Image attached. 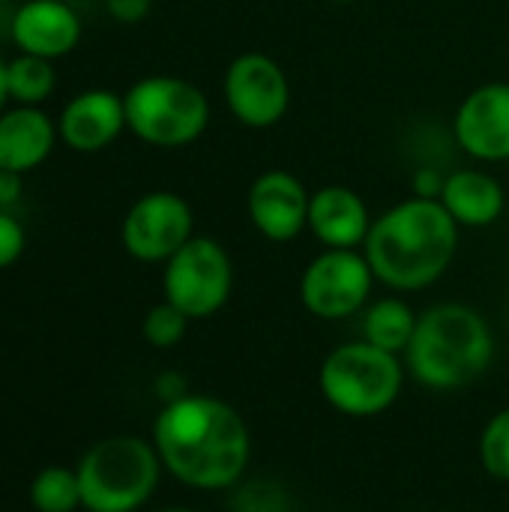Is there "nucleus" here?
Instances as JSON below:
<instances>
[{
    "instance_id": "f8f14e48",
    "label": "nucleus",
    "mask_w": 509,
    "mask_h": 512,
    "mask_svg": "<svg viewBox=\"0 0 509 512\" xmlns=\"http://www.w3.org/2000/svg\"><path fill=\"white\" fill-rule=\"evenodd\" d=\"M309 198L306 183L285 171H261L246 192V213L252 228L270 243H291L309 228Z\"/></svg>"
},
{
    "instance_id": "bb28decb",
    "label": "nucleus",
    "mask_w": 509,
    "mask_h": 512,
    "mask_svg": "<svg viewBox=\"0 0 509 512\" xmlns=\"http://www.w3.org/2000/svg\"><path fill=\"white\" fill-rule=\"evenodd\" d=\"M21 177L15 171H0V207H9L21 198Z\"/></svg>"
},
{
    "instance_id": "c85d7f7f",
    "label": "nucleus",
    "mask_w": 509,
    "mask_h": 512,
    "mask_svg": "<svg viewBox=\"0 0 509 512\" xmlns=\"http://www.w3.org/2000/svg\"><path fill=\"white\" fill-rule=\"evenodd\" d=\"M330 3H336V6H354V3H360V0H330Z\"/></svg>"
},
{
    "instance_id": "20e7f679",
    "label": "nucleus",
    "mask_w": 509,
    "mask_h": 512,
    "mask_svg": "<svg viewBox=\"0 0 509 512\" xmlns=\"http://www.w3.org/2000/svg\"><path fill=\"white\" fill-rule=\"evenodd\" d=\"M87 512H135L156 492L162 459L153 441L114 435L96 441L75 468Z\"/></svg>"
},
{
    "instance_id": "4468645a",
    "label": "nucleus",
    "mask_w": 509,
    "mask_h": 512,
    "mask_svg": "<svg viewBox=\"0 0 509 512\" xmlns=\"http://www.w3.org/2000/svg\"><path fill=\"white\" fill-rule=\"evenodd\" d=\"M375 216L363 195L342 183H327L309 198V228L324 249H363Z\"/></svg>"
},
{
    "instance_id": "ddd939ff",
    "label": "nucleus",
    "mask_w": 509,
    "mask_h": 512,
    "mask_svg": "<svg viewBox=\"0 0 509 512\" xmlns=\"http://www.w3.org/2000/svg\"><path fill=\"white\" fill-rule=\"evenodd\" d=\"M123 129H126L123 96L105 87L75 93L63 105L57 120L60 141L75 153H99L111 147Z\"/></svg>"
},
{
    "instance_id": "a878e982",
    "label": "nucleus",
    "mask_w": 509,
    "mask_h": 512,
    "mask_svg": "<svg viewBox=\"0 0 509 512\" xmlns=\"http://www.w3.org/2000/svg\"><path fill=\"white\" fill-rule=\"evenodd\" d=\"M156 393L162 396V402H177L183 396H189V387H186V378H180L177 372H165L159 381H156Z\"/></svg>"
},
{
    "instance_id": "a211bd4d",
    "label": "nucleus",
    "mask_w": 509,
    "mask_h": 512,
    "mask_svg": "<svg viewBox=\"0 0 509 512\" xmlns=\"http://www.w3.org/2000/svg\"><path fill=\"white\" fill-rule=\"evenodd\" d=\"M417 318L420 312H414L411 303H405L399 294L369 300V306L360 312V339L402 357L417 330Z\"/></svg>"
},
{
    "instance_id": "6ab92c4d",
    "label": "nucleus",
    "mask_w": 509,
    "mask_h": 512,
    "mask_svg": "<svg viewBox=\"0 0 509 512\" xmlns=\"http://www.w3.org/2000/svg\"><path fill=\"white\" fill-rule=\"evenodd\" d=\"M6 87H9V99L15 105L39 108L54 93L57 72H54L51 60L18 51V57H12L6 63Z\"/></svg>"
},
{
    "instance_id": "2f4dec72",
    "label": "nucleus",
    "mask_w": 509,
    "mask_h": 512,
    "mask_svg": "<svg viewBox=\"0 0 509 512\" xmlns=\"http://www.w3.org/2000/svg\"><path fill=\"white\" fill-rule=\"evenodd\" d=\"M507 3H509V0H507Z\"/></svg>"
},
{
    "instance_id": "2eb2a0df",
    "label": "nucleus",
    "mask_w": 509,
    "mask_h": 512,
    "mask_svg": "<svg viewBox=\"0 0 509 512\" xmlns=\"http://www.w3.org/2000/svg\"><path fill=\"white\" fill-rule=\"evenodd\" d=\"M9 33L21 54L57 60L81 42V18L63 0H27L15 9Z\"/></svg>"
},
{
    "instance_id": "423d86ee",
    "label": "nucleus",
    "mask_w": 509,
    "mask_h": 512,
    "mask_svg": "<svg viewBox=\"0 0 509 512\" xmlns=\"http://www.w3.org/2000/svg\"><path fill=\"white\" fill-rule=\"evenodd\" d=\"M321 396L345 417H378L396 405L405 387L399 354L381 351L363 339L333 348L318 372Z\"/></svg>"
},
{
    "instance_id": "39448f33",
    "label": "nucleus",
    "mask_w": 509,
    "mask_h": 512,
    "mask_svg": "<svg viewBox=\"0 0 509 512\" xmlns=\"http://www.w3.org/2000/svg\"><path fill=\"white\" fill-rule=\"evenodd\" d=\"M126 129L159 150L195 144L210 126L207 93L180 75H144L123 93Z\"/></svg>"
},
{
    "instance_id": "f3484780",
    "label": "nucleus",
    "mask_w": 509,
    "mask_h": 512,
    "mask_svg": "<svg viewBox=\"0 0 509 512\" xmlns=\"http://www.w3.org/2000/svg\"><path fill=\"white\" fill-rule=\"evenodd\" d=\"M441 204L459 228H489L504 216L507 192L501 180L483 168H456L447 174Z\"/></svg>"
},
{
    "instance_id": "4be33fe9",
    "label": "nucleus",
    "mask_w": 509,
    "mask_h": 512,
    "mask_svg": "<svg viewBox=\"0 0 509 512\" xmlns=\"http://www.w3.org/2000/svg\"><path fill=\"white\" fill-rule=\"evenodd\" d=\"M186 330H189V318L168 300L150 306L141 324V333L153 348H174L186 336Z\"/></svg>"
},
{
    "instance_id": "6e6552de",
    "label": "nucleus",
    "mask_w": 509,
    "mask_h": 512,
    "mask_svg": "<svg viewBox=\"0 0 509 512\" xmlns=\"http://www.w3.org/2000/svg\"><path fill=\"white\" fill-rule=\"evenodd\" d=\"M375 282L363 249H324L300 276V303L312 318L345 321L369 306Z\"/></svg>"
},
{
    "instance_id": "b1692460",
    "label": "nucleus",
    "mask_w": 509,
    "mask_h": 512,
    "mask_svg": "<svg viewBox=\"0 0 509 512\" xmlns=\"http://www.w3.org/2000/svg\"><path fill=\"white\" fill-rule=\"evenodd\" d=\"M444 183H447V174L438 165H420L411 174V195L429 198V201H441Z\"/></svg>"
},
{
    "instance_id": "0eeeda50",
    "label": "nucleus",
    "mask_w": 509,
    "mask_h": 512,
    "mask_svg": "<svg viewBox=\"0 0 509 512\" xmlns=\"http://www.w3.org/2000/svg\"><path fill=\"white\" fill-rule=\"evenodd\" d=\"M162 267V300L177 306L189 321L213 318L231 300L234 261L213 237L195 234Z\"/></svg>"
},
{
    "instance_id": "f03ea898",
    "label": "nucleus",
    "mask_w": 509,
    "mask_h": 512,
    "mask_svg": "<svg viewBox=\"0 0 509 512\" xmlns=\"http://www.w3.org/2000/svg\"><path fill=\"white\" fill-rule=\"evenodd\" d=\"M462 228L441 201L408 195L375 216L363 255L381 285L396 294L432 288L459 255Z\"/></svg>"
},
{
    "instance_id": "9b49d317",
    "label": "nucleus",
    "mask_w": 509,
    "mask_h": 512,
    "mask_svg": "<svg viewBox=\"0 0 509 512\" xmlns=\"http://www.w3.org/2000/svg\"><path fill=\"white\" fill-rule=\"evenodd\" d=\"M453 138L462 153L483 165L509 159V81L474 87L453 114Z\"/></svg>"
},
{
    "instance_id": "c756f323",
    "label": "nucleus",
    "mask_w": 509,
    "mask_h": 512,
    "mask_svg": "<svg viewBox=\"0 0 509 512\" xmlns=\"http://www.w3.org/2000/svg\"><path fill=\"white\" fill-rule=\"evenodd\" d=\"M159 512H195V510H186V507H174V510H159Z\"/></svg>"
},
{
    "instance_id": "412c9836",
    "label": "nucleus",
    "mask_w": 509,
    "mask_h": 512,
    "mask_svg": "<svg viewBox=\"0 0 509 512\" xmlns=\"http://www.w3.org/2000/svg\"><path fill=\"white\" fill-rule=\"evenodd\" d=\"M480 462L483 471L501 483H509V408L489 417L480 435Z\"/></svg>"
},
{
    "instance_id": "5701e85b",
    "label": "nucleus",
    "mask_w": 509,
    "mask_h": 512,
    "mask_svg": "<svg viewBox=\"0 0 509 512\" xmlns=\"http://www.w3.org/2000/svg\"><path fill=\"white\" fill-rule=\"evenodd\" d=\"M24 243H27V237H24L21 222L15 216H9L6 210H0V270L12 267L21 258Z\"/></svg>"
},
{
    "instance_id": "aec40b11",
    "label": "nucleus",
    "mask_w": 509,
    "mask_h": 512,
    "mask_svg": "<svg viewBox=\"0 0 509 512\" xmlns=\"http://www.w3.org/2000/svg\"><path fill=\"white\" fill-rule=\"evenodd\" d=\"M30 504L36 512H75L81 507V483L69 468H45L30 483Z\"/></svg>"
},
{
    "instance_id": "393cba45",
    "label": "nucleus",
    "mask_w": 509,
    "mask_h": 512,
    "mask_svg": "<svg viewBox=\"0 0 509 512\" xmlns=\"http://www.w3.org/2000/svg\"><path fill=\"white\" fill-rule=\"evenodd\" d=\"M153 0H105V12L117 24H141L150 15Z\"/></svg>"
},
{
    "instance_id": "1a4fd4ad",
    "label": "nucleus",
    "mask_w": 509,
    "mask_h": 512,
    "mask_svg": "<svg viewBox=\"0 0 509 512\" xmlns=\"http://www.w3.org/2000/svg\"><path fill=\"white\" fill-rule=\"evenodd\" d=\"M222 96L240 126L273 129L291 108V78L276 57L264 51H243L225 69Z\"/></svg>"
},
{
    "instance_id": "f257e3e1",
    "label": "nucleus",
    "mask_w": 509,
    "mask_h": 512,
    "mask_svg": "<svg viewBox=\"0 0 509 512\" xmlns=\"http://www.w3.org/2000/svg\"><path fill=\"white\" fill-rule=\"evenodd\" d=\"M153 447L174 480L201 492L237 486L252 456L249 426L240 411L198 393L162 405L153 423Z\"/></svg>"
},
{
    "instance_id": "7c9ffc66",
    "label": "nucleus",
    "mask_w": 509,
    "mask_h": 512,
    "mask_svg": "<svg viewBox=\"0 0 509 512\" xmlns=\"http://www.w3.org/2000/svg\"><path fill=\"white\" fill-rule=\"evenodd\" d=\"M0 3H6V0H0Z\"/></svg>"
},
{
    "instance_id": "cd10ccee",
    "label": "nucleus",
    "mask_w": 509,
    "mask_h": 512,
    "mask_svg": "<svg viewBox=\"0 0 509 512\" xmlns=\"http://www.w3.org/2000/svg\"><path fill=\"white\" fill-rule=\"evenodd\" d=\"M6 63H9V60H3V57H0V114H3V105H6V99H9V87H6Z\"/></svg>"
},
{
    "instance_id": "dca6fc26",
    "label": "nucleus",
    "mask_w": 509,
    "mask_h": 512,
    "mask_svg": "<svg viewBox=\"0 0 509 512\" xmlns=\"http://www.w3.org/2000/svg\"><path fill=\"white\" fill-rule=\"evenodd\" d=\"M57 123L33 105L0 114V171L27 174L39 168L57 144Z\"/></svg>"
},
{
    "instance_id": "9d476101",
    "label": "nucleus",
    "mask_w": 509,
    "mask_h": 512,
    "mask_svg": "<svg viewBox=\"0 0 509 512\" xmlns=\"http://www.w3.org/2000/svg\"><path fill=\"white\" fill-rule=\"evenodd\" d=\"M195 237V213L189 201L168 189L144 192L123 216L120 243L141 264H165Z\"/></svg>"
},
{
    "instance_id": "7ed1b4c3",
    "label": "nucleus",
    "mask_w": 509,
    "mask_h": 512,
    "mask_svg": "<svg viewBox=\"0 0 509 512\" xmlns=\"http://www.w3.org/2000/svg\"><path fill=\"white\" fill-rule=\"evenodd\" d=\"M405 369L429 390H462L486 375L495 360V336L480 309L468 303H435L420 312Z\"/></svg>"
}]
</instances>
